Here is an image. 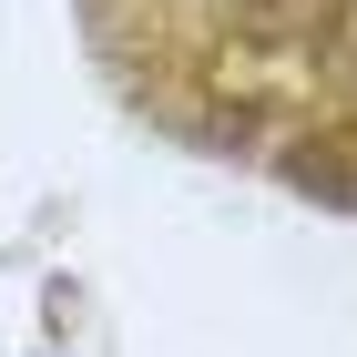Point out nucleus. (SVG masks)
Wrapping results in <instances>:
<instances>
[{
    "label": "nucleus",
    "instance_id": "1",
    "mask_svg": "<svg viewBox=\"0 0 357 357\" xmlns=\"http://www.w3.org/2000/svg\"><path fill=\"white\" fill-rule=\"evenodd\" d=\"M347 153H357V133H347Z\"/></svg>",
    "mask_w": 357,
    "mask_h": 357
}]
</instances>
